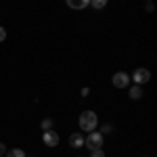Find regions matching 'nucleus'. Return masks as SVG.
Listing matches in <instances>:
<instances>
[{
  "label": "nucleus",
  "instance_id": "f8f14e48",
  "mask_svg": "<svg viewBox=\"0 0 157 157\" xmlns=\"http://www.w3.org/2000/svg\"><path fill=\"white\" fill-rule=\"evenodd\" d=\"M52 128V120H44L42 121V130H50Z\"/></svg>",
  "mask_w": 157,
  "mask_h": 157
},
{
  "label": "nucleus",
  "instance_id": "39448f33",
  "mask_svg": "<svg viewBox=\"0 0 157 157\" xmlns=\"http://www.w3.org/2000/svg\"><path fill=\"white\" fill-rule=\"evenodd\" d=\"M111 82H113V86H115V88H126V86H128V82H130V78H128V73L117 71L113 78H111Z\"/></svg>",
  "mask_w": 157,
  "mask_h": 157
},
{
  "label": "nucleus",
  "instance_id": "6e6552de",
  "mask_svg": "<svg viewBox=\"0 0 157 157\" xmlns=\"http://www.w3.org/2000/svg\"><path fill=\"white\" fill-rule=\"evenodd\" d=\"M140 97H143V88H140L138 84H136V86H132V88H130V98H134V101H138Z\"/></svg>",
  "mask_w": 157,
  "mask_h": 157
},
{
  "label": "nucleus",
  "instance_id": "4468645a",
  "mask_svg": "<svg viewBox=\"0 0 157 157\" xmlns=\"http://www.w3.org/2000/svg\"><path fill=\"white\" fill-rule=\"evenodd\" d=\"M4 40H6V29L0 27V42H4Z\"/></svg>",
  "mask_w": 157,
  "mask_h": 157
},
{
  "label": "nucleus",
  "instance_id": "0eeeda50",
  "mask_svg": "<svg viewBox=\"0 0 157 157\" xmlns=\"http://www.w3.org/2000/svg\"><path fill=\"white\" fill-rule=\"evenodd\" d=\"M67 4H69V9H75V11H82V9L88 6L86 0H67Z\"/></svg>",
  "mask_w": 157,
  "mask_h": 157
},
{
  "label": "nucleus",
  "instance_id": "f03ea898",
  "mask_svg": "<svg viewBox=\"0 0 157 157\" xmlns=\"http://www.w3.org/2000/svg\"><path fill=\"white\" fill-rule=\"evenodd\" d=\"M84 145L88 147L90 151H92V149H101V147H103V134L92 130V132H90V134L84 138Z\"/></svg>",
  "mask_w": 157,
  "mask_h": 157
},
{
  "label": "nucleus",
  "instance_id": "9d476101",
  "mask_svg": "<svg viewBox=\"0 0 157 157\" xmlns=\"http://www.w3.org/2000/svg\"><path fill=\"white\" fill-rule=\"evenodd\" d=\"M90 4H92L94 9H105V6H107V0H90Z\"/></svg>",
  "mask_w": 157,
  "mask_h": 157
},
{
  "label": "nucleus",
  "instance_id": "2eb2a0df",
  "mask_svg": "<svg viewBox=\"0 0 157 157\" xmlns=\"http://www.w3.org/2000/svg\"><path fill=\"white\" fill-rule=\"evenodd\" d=\"M4 153H6V147H4V145H2V143H0V157L4 155Z\"/></svg>",
  "mask_w": 157,
  "mask_h": 157
},
{
  "label": "nucleus",
  "instance_id": "9b49d317",
  "mask_svg": "<svg viewBox=\"0 0 157 157\" xmlns=\"http://www.w3.org/2000/svg\"><path fill=\"white\" fill-rule=\"evenodd\" d=\"M90 157H105V153H103V149H92Z\"/></svg>",
  "mask_w": 157,
  "mask_h": 157
},
{
  "label": "nucleus",
  "instance_id": "1a4fd4ad",
  "mask_svg": "<svg viewBox=\"0 0 157 157\" xmlns=\"http://www.w3.org/2000/svg\"><path fill=\"white\" fill-rule=\"evenodd\" d=\"M6 157H25V153L21 151V149H11L9 153H4Z\"/></svg>",
  "mask_w": 157,
  "mask_h": 157
},
{
  "label": "nucleus",
  "instance_id": "423d86ee",
  "mask_svg": "<svg viewBox=\"0 0 157 157\" xmlns=\"http://www.w3.org/2000/svg\"><path fill=\"white\" fill-rule=\"evenodd\" d=\"M84 145V136L80 132H73L71 136H69V147H73V149H80V147Z\"/></svg>",
  "mask_w": 157,
  "mask_h": 157
},
{
  "label": "nucleus",
  "instance_id": "20e7f679",
  "mask_svg": "<svg viewBox=\"0 0 157 157\" xmlns=\"http://www.w3.org/2000/svg\"><path fill=\"white\" fill-rule=\"evenodd\" d=\"M42 140H44V145H46V147H57V145H59V134L55 132V130H44Z\"/></svg>",
  "mask_w": 157,
  "mask_h": 157
},
{
  "label": "nucleus",
  "instance_id": "7ed1b4c3",
  "mask_svg": "<svg viewBox=\"0 0 157 157\" xmlns=\"http://www.w3.org/2000/svg\"><path fill=\"white\" fill-rule=\"evenodd\" d=\"M132 80L138 86H143V84H147V82L151 80V71H149V69H145V67H140V69H136V71H134Z\"/></svg>",
  "mask_w": 157,
  "mask_h": 157
},
{
  "label": "nucleus",
  "instance_id": "f257e3e1",
  "mask_svg": "<svg viewBox=\"0 0 157 157\" xmlns=\"http://www.w3.org/2000/svg\"><path fill=\"white\" fill-rule=\"evenodd\" d=\"M97 124H98V117H97L94 111H84V113L80 115V128L86 130V132L97 130Z\"/></svg>",
  "mask_w": 157,
  "mask_h": 157
},
{
  "label": "nucleus",
  "instance_id": "ddd939ff",
  "mask_svg": "<svg viewBox=\"0 0 157 157\" xmlns=\"http://www.w3.org/2000/svg\"><path fill=\"white\" fill-rule=\"evenodd\" d=\"M113 132V126H111V124H105V126H103V132L101 134H111Z\"/></svg>",
  "mask_w": 157,
  "mask_h": 157
}]
</instances>
